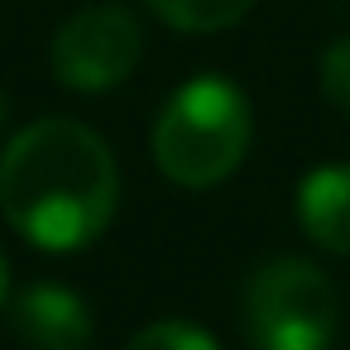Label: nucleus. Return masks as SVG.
<instances>
[{
    "label": "nucleus",
    "mask_w": 350,
    "mask_h": 350,
    "mask_svg": "<svg viewBox=\"0 0 350 350\" xmlns=\"http://www.w3.org/2000/svg\"><path fill=\"white\" fill-rule=\"evenodd\" d=\"M120 168L111 144L82 120H34L0 154V211L49 254L87 250L116 216Z\"/></svg>",
    "instance_id": "obj_1"
},
{
    "label": "nucleus",
    "mask_w": 350,
    "mask_h": 350,
    "mask_svg": "<svg viewBox=\"0 0 350 350\" xmlns=\"http://www.w3.org/2000/svg\"><path fill=\"white\" fill-rule=\"evenodd\" d=\"M144 5L183 34H221L254 10V0H144Z\"/></svg>",
    "instance_id": "obj_7"
},
{
    "label": "nucleus",
    "mask_w": 350,
    "mask_h": 350,
    "mask_svg": "<svg viewBox=\"0 0 350 350\" xmlns=\"http://www.w3.org/2000/svg\"><path fill=\"white\" fill-rule=\"evenodd\" d=\"M15 331L29 350H87L92 307L63 283H34L15 297Z\"/></svg>",
    "instance_id": "obj_5"
},
{
    "label": "nucleus",
    "mask_w": 350,
    "mask_h": 350,
    "mask_svg": "<svg viewBox=\"0 0 350 350\" xmlns=\"http://www.w3.org/2000/svg\"><path fill=\"white\" fill-rule=\"evenodd\" d=\"M336 326V283L312 259H269L245 288V336L254 350H331Z\"/></svg>",
    "instance_id": "obj_3"
},
{
    "label": "nucleus",
    "mask_w": 350,
    "mask_h": 350,
    "mask_svg": "<svg viewBox=\"0 0 350 350\" xmlns=\"http://www.w3.org/2000/svg\"><path fill=\"white\" fill-rule=\"evenodd\" d=\"M321 96L350 116V34H340L326 53H321Z\"/></svg>",
    "instance_id": "obj_9"
},
{
    "label": "nucleus",
    "mask_w": 350,
    "mask_h": 350,
    "mask_svg": "<svg viewBox=\"0 0 350 350\" xmlns=\"http://www.w3.org/2000/svg\"><path fill=\"white\" fill-rule=\"evenodd\" d=\"M0 130H5V92H0Z\"/></svg>",
    "instance_id": "obj_11"
},
{
    "label": "nucleus",
    "mask_w": 350,
    "mask_h": 350,
    "mask_svg": "<svg viewBox=\"0 0 350 350\" xmlns=\"http://www.w3.org/2000/svg\"><path fill=\"white\" fill-rule=\"evenodd\" d=\"M254 116L250 96L221 77H187L154 120V163L178 187H216L250 154Z\"/></svg>",
    "instance_id": "obj_2"
},
{
    "label": "nucleus",
    "mask_w": 350,
    "mask_h": 350,
    "mask_svg": "<svg viewBox=\"0 0 350 350\" xmlns=\"http://www.w3.org/2000/svg\"><path fill=\"white\" fill-rule=\"evenodd\" d=\"M297 226L312 245L350 259V163L312 168L297 183Z\"/></svg>",
    "instance_id": "obj_6"
},
{
    "label": "nucleus",
    "mask_w": 350,
    "mask_h": 350,
    "mask_svg": "<svg viewBox=\"0 0 350 350\" xmlns=\"http://www.w3.org/2000/svg\"><path fill=\"white\" fill-rule=\"evenodd\" d=\"M5 297H10V264L0 254V307H5Z\"/></svg>",
    "instance_id": "obj_10"
},
{
    "label": "nucleus",
    "mask_w": 350,
    "mask_h": 350,
    "mask_svg": "<svg viewBox=\"0 0 350 350\" xmlns=\"http://www.w3.org/2000/svg\"><path fill=\"white\" fill-rule=\"evenodd\" d=\"M139 49H144V34L125 5H87L53 34L49 63L68 92L101 96L135 72Z\"/></svg>",
    "instance_id": "obj_4"
},
{
    "label": "nucleus",
    "mask_w": 350,
    "mask_h": 350,
    "mask_svg": "<svg viewBox=\"0 0 350 350\" xmlns=\"http://www.w3.org/2000/svg\"><path fill=\"white\" fill-rule=\"evenodd\" d=\"M125 350H221L211 331L192 326V321H149L144 331H135V340Z\"/></svg>",
    "instance_id": "obj_8"
}]
</instances>
